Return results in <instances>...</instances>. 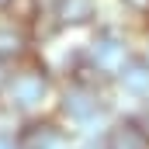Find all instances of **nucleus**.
I'll use <instances>...</instances> for the list:
<instances>
[{
  "instance_id": "1",
  "label": "nucleus",
  "mask_w": 149,
  "mask_h": 149,
  "mask_svg": "<svg viewBox=\"0 0 149 149\" xmlns=\"http://www.w3.org/2000/svg\"><path fill=\"white\" fill-rule=\"evenodd\" d=\"M63 111L70 114L83 132H90L94 121H97V125L104 121V101L97 97V87H94L90 80L76 76L73 83L66 87V94H63Z\"/></svg>"
},
{
  "instance_id": "2",
  "label": "nucleus",
  "mask_w": 149,
  "mask_h": 149,
  "mask_svg": "<svg viewBox=\"0 0 149 149\" xmlns=\"http://www.w3.org/2000/svg\"><path fill=\"white\" fill-rule=\"evenodd\" d=\"M7 90V108L14 111H35L49 94V73L45 70H21V73L7 76L3 83Z\"/></svg>"
},
{
  "instance_id": "3",
  "label": "nucleus",
  "mask_w": 149,
  "mask_h": 149,
  "mask_svg": "<svg viewBox=\"0 0 149 149\" xmlns=\"http://www.w3.org/2000/svg\"><path fill=\"white\" fill-rule=\"evenodd\" d=\"M87 59L101 76H118L128 63V42L114 28H101L97 38L90 42V49H87Z\"/></svg>"
},
{
  "instance_id": "4",
  "label": "nucleus",
  "mask_w": 149,
  "mask_h": 149,
  "mask_svg": "<svg viewBox=\"0 0 149 149\" xmlns=\"http://www.w3.org/2000/svg\"><path fill=\"white\" fill-rule=\"evenodd\" d=\"M24 52H28V31L7 17H0V66L24 59Z\"/></svg>"
},
{
  "instance_id": "5",
  "label": "nucleus",
  "mask_w": 149,
  "mask_h": 149,
  "mask_svg": "<svg viewBox=\"0 0 149 149\" xmlns=\"http://www.w3.org/2000/svg\"><path fill=\"white\" fill-rule=\"evenodd\" d=\"M97 17V0H59L56 3V24L59 28H80Z\"/></svg>"
},
{
  "instance_id": "6",
  "label": "nucleus",
  "mask_w": 149,
  "mask_h": 149,
  "mask_svg": "<svg viewBox=\"0 0 149 149\" xmlns=\"http://www.w3.org/2000/svg\"><path fill=\"white\" fill-rule=\"evenodd\" d=\"M104 146L108 149H149V135L132 121V118H125V121H118V125L108 128Z\"/></svg>"
},
{
  "instance_id": "7",
  "label": "nucleus",
  "mask_w": 149,
  "mask_h": 149,
  "mask_svg": "<svg viewBox=\"0 0 149 149\" xmlns=\"http://www.w3.org/2000/svg\"><path fill=\"white\" fill-rule=\"evenodd\" d=\"M118 83H121L128 94L146 97V94H149V63H146V59H128L125 70L118 73Z\"/></svg>"
},
{
  "instance_id": "8",
  "label": "nucleus",
  "mask_w": 149,
  "mask_h": 149,
  "mask_svg": "<svg viewBox=\"0 0 149 149\" xmlns=\"http://www.w3.org/2000/svg\"><path fill=\"white\" fill-rule=\"evenodd\" d=\"M17 146L21 149H56L59 146V132L52 125H28L17 132Z\"/></svg>"
},
{
  "instance_id": "9",
  "label": "nucleus",
  "mask_w": 149,
  "mask_h": 149,
  "mask_svg": "<svg viewBox=\"0 0 149 149\" xmlns=\"http://www.w3.org/2000/svg\"><path fill=\"white\" fill-rule=\"evenodd\" d=\"M132 121H135V125H139V128L149 135V104L142 108V111H135V114H132Z\"/></svg>"
},
{
  "instance_id": "10",
  "label": "nucleus",
  "mask_w": 149,
  "mask_h": 149,
  "mask_svg": "<svg viewBox=\"0 0 149 149\" xmlns=\"http://www.w3.org/2000/svg\"><path fill=\"white\" fill-rule=\"evenodd\" d=\"M132 14H149V0H121Z\"/></svg>"
},
{
  "instance_id": "11",
  "label": "nucleus",
  "mask_w": 149,
  "mask_h": 149,
  "mask_svg": "<svg viewBox=\"0 0 149 149\" xmlns=\"http://www.w3.org/2000/svg\"><path fill=\"white\" fill-rule=\"evenodd\" d=\"M0 149H14V142H10V135H0Z\"/></svg>"
},
{
  "instance_id": "12",
  "label": "nucleus",
  "mask_w": 149,
  "mask_h": 149,
  "mask_svg": "<svg viewBox=\"0 0 149 149\" xmlns=\"http://www.w3.org/2000/svg\"><path fill=\"white\" fill-rule=\"evenodd\" d=\"M80 149H108V146H97V142H87V146H80Z\"/></svg>"
},
{
  "instance_id": "13",
  "label": "nucleus",
  "mask_w": 149,
  "mask_h": 149,
  "mask_svg": "<svg viewBox=\"0 0 149 149\" xmlns=\"http://www.w3.org/2000/svg\"><path fill=\"white\" fill-rule=\"evenodd\" d=\"M10 3H14V0H0V10H7V7H10Z\"/></svg>"
},
{
  "instance_id": "14",
  "label": "nucleus",
  "mask_w": 149,
  "mask_h": 149,
  "mask_svg": "<svg viewBox=\"0 0 149 149\" xmlns=\"http://www.w3.org/2000/svg\"><path fill=\"white\" fill-rule=\"evenodd\" d=\"M3 83H7V76H3V73H0V90H3Z\"/></svg>"
},
{
  "instance_id": "15",
  "label": "nucleus",
  "mask_w": 149,
  "mask_h": 149,
  "mask_svg": "<svg viewBox=\"0 0 149 149\" xmlns=\"http://www.w3.org/2000/svg\"><path fill=\"white\" fill-rule=\"evenodd\" d=\"M146 63H149V49H146Z\"/></svg>"
},
{
  "instance_id": "16",
  "label": "nucleus",
  "mask_w": 149,
  "mask_h": 149,
  "mask_svg": "<svg viewBox=\"0 0 149 149\" xmlns=\"http://www.w3.org/2000/svg\"><path fill=\"white\" fill-rule=\"evenodd\" d=\"M14 149H21V146H14Z\"/></svg>"
}]
</instances>
